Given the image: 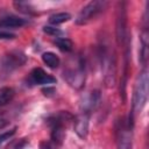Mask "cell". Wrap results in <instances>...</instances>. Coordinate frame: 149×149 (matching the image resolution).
<instances>
[{"label": "cell", "mask_w": 149, "mask_h": 149, "mask_svg": "<svg viewBox=\"0 0 149 149\" xmlns=\"http://www.w3.org/2000/svg\"><path fill=\"white\" fill-rule=\"evenodd\" d=\"M55 143L52 142H47V141H43L41 142V149H55Z\"/></svg>", "instance_id": "cell-22"}, {"label": "cell", "mask_w": 149, "mask_h": 149, "mask_svg": "<svg viewBox=\"0 0 149 149\" xmlns=\"http://www.w3.org/2000/svg\"><path fill=\"white\" fill-rule=\"evenodd\" d=\"M73 128L76 134L80 139H85L88 133V121H90V113L80 111V113L73 119Z\"/></svg>", "instance_id": "cell-10"}, {"label": "cell", "mask_w": 149, "mask_h": 149, "mask_svg": "<svg viewBox=\"0 0 149 149\" xmlns=\"http://www.w3.org/2000/svg\"><path fill=\"white\" fill-rule=\"evenodd\" d=\"M8 123H9V121H7L5 118L0 116V128H3V127H6Z\"/></svg>", "instance_id": "cell-24"}, {"label": "cell", "mask_w": 149, "mask_h": 149, "mask_svg": "<svg viewBox=\"0 0 149 149\" xmlns=\"http://www.w3.org/2000/svg\"><path fill=\"white\" fill-rule=\"evenodd\" d=\"M73 65L64 70V78L72 87L81 88L85 81V62L81 57H77Z\"/></svg>", "instance_id": "cell-4"}, {"label": "cell", "mask_w": 149, "mask_h": 149, "mask_svg": "<svg viewBox=\"0 0 149 149\" xmlns=\"http://www.w3.org/2000/svg\"><path fill=\"white\" fill-rule=\"evenodd\" d=\"M72 120V115L68 112H59L48 118V125L51 128V140L57 146L61 144L65 136V125Z\"/></svg>", "instance_id": "cell-2"}, {"label": "cell", "mask_w": 149, "mask_h": 149, "mask_svg": "<svg viewBox=\"0 0 149 149\" xmlns=\"http://www.w3.org/2000/svg\"><path fill=\"white\" fill-rule=\"evenodd\" d=\"M147 98H148V72L144 69L139 73L134 86L132 111L128 118V122L130 126H134L135 115L142 111V108L147 102Z\"/></svg>", "instance_id": "cell-1"}, {"label": "cell", "mask_w": 149, "mask_h": 149, "mask_svg": "<svg viewBox=\"0 0 149 149\" xmlns=\"http://www.w3.org/2000/svg\"><path fill=\"white\" fill-rule=\"evenodd\" d=\"M14 6L16 7L17 10L26 13V14H34V8L28 3V2H14Z\"/></svg>", "instance_id": "cell-17"}, {"label": "cell", "mask_w": 149, "mask_h": 149, "mask_svg": "<svg viewBox=\"0 0 149 149\" xmlns=\"http://www.w3.org/2000/svg\"><path fill=\"white\" fill-rule=\"evenodd\" d=\"M15 95V91L12 87H1L0 88V107L6 106L7 104H9Z\"/></svg>", "instance_id": "cell-13"}, {"label": "cell", "mask_w": 149, "mask_h": 149, "mask_svg": "<svg viewBox=\"0 0 149 149\" xmlns=\"http://www.w3.org/2000/svg\"><path fill=\"white\" fill-rule=\"evenodd\" d=\"M28 81L31 85H47V86H49L50 84L56 83V78L54 76L47 73L43 69L35 68L29 73Z\"/></svg>", "instance_id": "cell-9"}, {"label": "cell", "mask_w": 149, "mask_h": 149, "mask_svg": "<svg viewBox=\"0 0 149 149\" xmlns=\"http://www.w3.org/2000/svg\"><path fill=\"white\" fill-rule=\"evenodd\" d=\"M115 141L118 149H132L133 148V126L128 120L120 119L115 123Z\"/></svg>", "instance_id": "cell-3"}, {"label": "cell", "mask_w": 149, "mask_h": 149, "mask_svg": "<svg viewBox=\"0 0 149 149\" xmlns=\"http://www.w3.org/2000/svg\"><path fill=\"white\" fill-rule=\"evenodd\" d=\"M15 133H16V128H13L10 130H6V132L1 133L0 134V144H2L3 142H6L7 140H9Z\"/></svg>", "instance_id": "cell-18"}, {"label": "cell", "mask_w": 149, "mask_h": 149, "mask_svg": "<svg viewBox=\"0 0 149 149\" xmlns=\"http://www.w3.org/2000/svg\"><path fill=\"white\" fill-rule=\"evenodd\" d=\"M26 144H27V141H26V140H20V141H17V142L12 143L7 149H22Z\"/></svg>", "instance_id": "cell-20"}, {"label": "cell", "mask_w": 149, "mask_h": 149, "mask_svg": "<svg viewBox=\"0 0 149 149\" xmlns=\"http://www.w3.org/2000/svg\"><path fill=\"white\" fill-rule=\"evenodd\" d=\"M15 35L9 33V31H5V30H0V40H12L14 38Z\"/></svg>", "instance_id": "cell-21"}, {"label": "cell", "mask_w": 149, "mask_h": 149, "mask_svg": "<svg viewBox=\"0 0 149 149\" xmlns=\"http://www.w3.org/2000/svg\"><path fill=\"white\" fill-rule=\"evenodd\" d=\"M27 20L19 17V16H14V15H9L6 17H2L0 20V26L6 27V28H20L24 24H27Z\"/></svg>", "instance_id": "cell-12"}, {"label": "cell", "mask_w": 149, "mask_h": 149, "mask_svg": "<svg viewBox=\"0 0 149 149\" xmlns=\"http://www.w3.org/2000/svg\"><path fill=\"white\" fill-rule=\"evenodd\" d=\"M42 61L44 62V64H47V65H48L49 68H51V69L58 68V65H59V63H61L59 57H58L56 54L50 52V51L44 52V54L42 55Z\"/></svg>", "instance_id": "cell-14"}, {"label": "cell", "mask_w": 149, "mask_h": 149, "mask_svg": "<svg viewBox=\"0 0 149 149\" xmlns=\"http://www.w3.org/2000/svg\"><path fill=\"white\" fill-rule=\"evenodd\" d=\"M115 36L119 45H123L129 41L128 29H127V9L126 2H120L116 14V23H115Z\"/></svg>", "instance_id": "cell-7"}, {"label": "cell", "mask_w": 149, "mask_h": 149, "mask_svg": "<svg viewBox=\"0 0 149 149\" xmlns=\"http://www.w3.org/2000/svg\"><path fill=\"white\" fill-rule=\"evenodd\" d=\"M100 93L98 91H93V92H90L88 94H86L83 99V102H81V111L84 112H87L91 114L92 111H94L99 104H100Z\"/></svg>", "instance_id": "cell-11"}, {"label": "cell", "mask_w": 149, "mask_h": 149, "mask_svg": "<svg viewBox=\"0 0 149 149\" xmlns=\"http://www.w3.org/2000/svg\"><path fill=\"white\" fill-rule=\"evenodd\" d=\"M27 62V56L20 50H12L6 52L0 58V70L3 73H10Z\"/></svg>", "instance_id": "cell-6"}, {"label": "cell", "mask_w": 149, "mask_h": 149, "mask_svg": "<svg viewBox=\"0 0 149 149\" xmlns=\"http://www.w3.org/2000/svg\"><path fill=\"white\" fill-rule=\"evenodd\" d=\"M42 92H43L45 95H51V94L55 93V88H54V87H49V86H47L45 88L42 90Z\"/></svg>", "instance_id": "cell-23"}, {"label": "cell", "mask_w": 149, "mask_h": 149, "mask_svg": "<svg viewBox=\"0 0 149 149\" xmlns=\"http://www.w3.org/2000/svg\"><path fill=\"white\" fill-rule=\"evenodd\" d=\"M43 31L47 33V34H49V35H52V36H58V35L62 34V30H59L56 27H50V26H45L43 28Z\"/></svg>", "instance_id": "cell-19"}, {"label": "cell", "mask_w": 149, "mask_h": 149, "mask_svg": "<svg viewBox=\"0 0 149 149\" xmlns=\"http://www.w3.org/2000/svg\"><path fill=\"white\" fill-rule=\"evenodd\" d=\"M102 58V69H104V77L105 83L107 86H114L115 84V73H116V62H115V55L111 54L106 48L102 49L101 52Z\"/></svg>", "instance_id": "cell-8"}, {"label": "cell", "mask_w": 149, "mask_h": 149, "mask_svg": "<svg viewBox=\"0 0 149 149\" xmlns=\"http://www.w3.org/2000/svg\"><path fill=\"white\" fill-rule=\"evenodd\" d=\"M54 43L57 45V48H58L59 50L66 51V52H68V51H71L72 48H73L72 41L69 40V38H66V37H57V38L54 41Z\"/></svg>", "instance_id": "cell-15"}, {"label": "cell", "mask_w": 149, "mask_h": 149, "mask_svg": "<svg viewBox=\"0 0 149 149\" xmlns=\"http://www.w3.org/2000/svg\"><path fill=\"white\" fill-rule=\"evenodd\" d=\"M106 7H107V2L106 1L93 0V1L88 2L79 12V14H78V16L76 19V23L77 24H86V23H88L91 20H93L100 13H102Z\"/></svg>", "instance_id": "cell-5"}, {"label": "cell", "mask_w": 149, "mask_h": 149, "mask_svg": "<svg viewBox=\"0 0 149 149\" xmlns=\"http://www.w3.org/2000/svg\"><path fill=\"white\" fill-rule=\"evenodd\" d=\"M71 19V15L69 13H56V14H52L50 17H49V22L54 26H57V24H61V23H64L66 21H69Z\"/></svg>", "instance_id": "cell-16"}]
</instances>
